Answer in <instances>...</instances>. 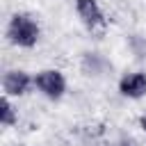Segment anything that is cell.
Wrapping results in <instances>:
<instances>
[{"label": "cell", "mask_w": 146, "mask_h": 146, "mask_svg": "<svg viewBox=\"0 0 146 146\" xmlns=\"http://www.w3.org/2000/svg\"><path fill=\"white\" fill-rule=\"evenodd\" d=\"M7 32H9V39H11L16 46H25V48L34 46L36 39H39V25H36L30 16H25V14H16V16L11 18Z\"/></svg>", "instance_id": "obj_1"}, {"label": "cell", "mask_w": 146, "mask_h": 146, "mask_svg": "<svg viewBox=\"0 0 146 146\" xmlns=\"http://www.w3.org/2000/svg\"><path fill=\"white\" fill-rule=\"evenodd\" d=\"M34 82H36V87H39L48 98H59V96L64 94V87H66L59 71H41Z\"/></svg>", "instance_id": "obj_2"}, {"label": "cell", "mask_w": 146, "mask_h": 146, "mask_svg": "<svg viewBox=\"0 0 146 146\" xmlns=\"http://www.w3.org/2000/svg\"><path fill=\"white\" fill-rule=\"evenodd\" d=\"M78 14H80V18L84 21V25L91 27V30L105 25L103 11H100V7L96 5V0H78Z\"/></svg>", "instance_id": "obj_3"}, {"label": "cell", "mask_w": 146, "mask_h": 146, "mask_svg": "<svg viewBox=\"0 0 146 146\" xmlns=\"http://www.w3.org/2000/svg\"><path fill=\"white\" fill-rule=\"evenodd\" d=\"M2 87H5L7 94H11V96H21V94L27 91V87H30V78H27V73H23V71H9V73L2 78Z\"/></svg>", "instance_id": "obj_4"}, {"label": "cell", "mask_w": 146, "mask_h": 146, "mask_svg": "<svg viewBox=\"0 0 146 146\" xmlns=\"http://www.w3.org/2000/svg\"><path fill=\"white\" fill-rule=\"evenodd\" d=\"M121 94L123 96H130V98H139L146 94V75L144 73H132V75H125L119 84Z\"/></svg>", "instance_id": "obj_5"}, {"label": "cell", "mask_w": 146, "mask_h": 146, "mask_svg": "<svg viewBox=\"0 0 146 146\" xmlns=\"http://www.w3.org/2000/svg\"><path fill=\"white\" fill-rule=\"evenodd\" d=\"M0 121H2V125H11L14 123V107L9 105L7 98L0 100Z\"/></svg>", "instance_id": "obj_6"}, {"label": "cell", "mask_w": 146, "mask_h": 146, "mask_svg": "<svg viewBox=\"0 0 146 146\" xmlns=\"http://www.w3.org/2000/svg\"><path fill=\"white\" fill-rule=\"evenodd\" d=\"M139 123H141V128H144V132H146V114L141 116V121H139Z\"/></svg>", "instance_id": "obj_7"}]
</instances>
